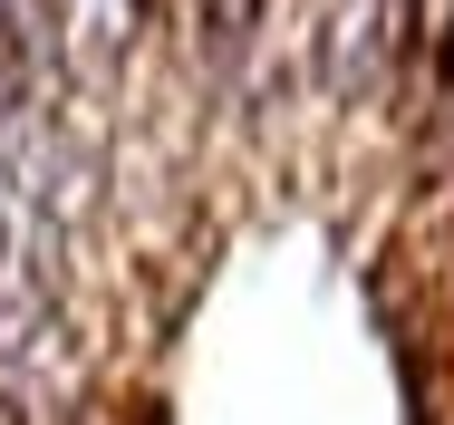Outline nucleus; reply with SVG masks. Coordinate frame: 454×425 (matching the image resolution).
Listing matches in <instances>:
<instances>
[{
	"label": "nucleus",
	"mask_w": 454,
	"mask_h": 425,
	"mask_svg": "<svg viewBox=\"0 0 454 425\" xmlns=\"http://www.w3.org/2000/svg\"><path fill=\"white\" fill-rule=\"evenodd\" d=\"M0 425H20V406H10V397H0Z\"/></svg>",
	"instance_id": "obj_2"
},
{
	"label": "nucleus",
	"mask_w": 454,
	"mask_h": 425,
	"mask_svg": "<svg viewBox=\"0 0 454 425\" xmlns=\"http://www.w3.org/2000/svg\"><path fill=\"white\" fill-rule=\"evenodd\" d=\"M242 20H252V0H213V29H223V39H232Z\"/></svg>",
	"instance_id": "obj_1"
}]
</instances>
